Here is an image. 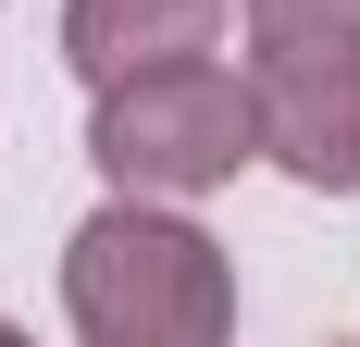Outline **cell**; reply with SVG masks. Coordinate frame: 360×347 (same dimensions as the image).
Here are the masks:
<instances>
[{"label": "cell", "instance_id": "cell-3", "mask_svg": "<svg viewBox=\"0 0 360 347\" xmlns=\"http://www.w3.org/2000/svg\"><path fill=\"white\" fill-rule=\"evenodd\" d=\"M261 162L311 199H360V50H249Z\"/></svg>", "mask_w": 360, "mask_h": 347}, {"label": "cell", "instance_id": "cell-5", "mask_svg": "<svg viewBox=\"0 0 360 347\" xmlns=\"http://www.w3.org/2000/svg\"><path fill=\"white\" fill-rule=\"evenodd\" d=\"M249 50H360V0H249Z\"/></svg>", "mask_w": 360, "mask_h": 347}, {"label": "cell", "instance_id": "cell-1", "mask_svg": "<svg viewBox=\"0 0 360 347\" xmlns=\"http://www.w3.org/2000/svg\"><path fill=\"white\" fill-rule=\"evenodd\" d=\"M63 310L87 347H212L236 322V273L174 199L112 186V211H87L63 248Z\"/></svg>", "mask_w": 360, "mask_h": 347}, {"label": "cell", "instance_id": "cell-4", "mask_svg": "<svg viewBox=\"0 0 360 347\" xmlns=\"http://www.w3.org/2000/svg\"><path fill=\"white\" fill-rule=\"evenodd\" d=\"M224 13H236V0H63V63L87 74V87H112V74H137V63L212 50Z\"/></svg>", "mask_w": 360, "mask_h": 347}, {"label": "cell", "instance_id": "cell-2", "mask_svg": "<svg viewBox=\"0 0 360 347\" xmlns=\"http://www.w3.org/2000/svg\"><path fill=\"white\" fill-rule=\"evenodd\" d=\"M87 162L137 199H199V186H236L261 162V100L249 74L212 63V50H174V63L112 74L100 112H87Z\"/></svg>", "mask_w": 360, "mask_h": 347}]
</instances>
